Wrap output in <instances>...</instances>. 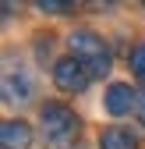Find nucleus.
I'll use <instances>...</instances> for the list:
<instances>
[{
    "label": "nucleus",
    "mask_w": 145,
    "mask_h": 149,
    "mask_svg": "<svg viewBox=\"0 0 145 149\" xmlns=\"http://www.w3.org/2000/svg\"><path fill=\"white\" fill-rule=\"evenodd\" d=\"M81 124L75 117V110H67L64 103H46L39 110V135L46 149H75Z\"/></svg>",
    "instance_id": "obj_1"
},
{
    "label": "nucleus",
    "mask_w": 145,
    "mask_h": 149,
    "mask_svg": "<svg viewBox=\"0 0 145 149\" xmlns=\"http://www.w3.org/2000/svg\"><path fill=\"white\" fill-rule=\"evenodd\" d=\"M71 57L81 61L88 68V74H106L110 71V46L103 43V36L96 32H88V29H78V32H71Z\"/></svg>",
    "instance_id": "obj_2"
},
{
    "label": "nucleus",
    "mask_w": 145,
    "mask_h": 149,
    "mask_svg": "<svg viewBox=\"0 0 145 149\" xmlns=\"http://www.w3.org/2000/svg\"><path fill=\"white\" fill-rule=\"evenodd\" d=\"M88 78H92L88 68L81 61H75V57H60L57 64H53V85H57L60 92H85Z\"/></svg>",
    "instance_id": "obj_3"
},
{
    "label": "nucleus",
    "mask_w": 145,
    "mask_h": 149,
    "mask_svg": "<svg viewBox=\"0 0 145 149\" xmlns=\"http://www.w3.org/2000/svg\"><path fill=\"white\" fill-rule=\"evenodd\" d=\"M106 110H110L113 117H124V114H131V110H138V92L128 85V82H113L110 89H106V96H103Z\"/></svg>",
    "instance_id": "obj_4"
},
{
    "label": "nucleus",
    "mask_w": 145,
    "mask_h": 149,
    "mask_svg": "<svg viewBox=\"0 0 145 149\" xmlns=\"http://www.w3.org/2000/svg\"><path fill=\"white\" fill-rule=\"evenodd\" d=\"M0 142H4V149H28L32 128L25 121H4V128H0Z\"/></svg>",
    "instance_id": "obj_5"
},
{
    "label": "nucleus",
    "mask_w": 145,
    "mask_h": 149,
    "mask_svg": "<svg viewBox=\"0 0 145 149\" xmlns=\"http://www.w3.org/2000/svg\"><path fill=\"white\" fill-rule=\"evenodd\" d=\"M99 149H138V139L128 128H106L99 135Z\"/></svg>",
    "instance_id": "obj_6"
},
{
    "label": "nucleus",
    "mask_w": 145,
    "mask_h": 149,
    "mask_svg": "<svg viewBox=\"0 0 145 149\" xmlns=\"http://www.w3.org/2000/svg\"><path fill=\"white\" fill-rule=\"evenodd\" d=\"M4 96H7V103H25V100L32 96V89H28L25 78L18 82L14 74H7V78H4Z\"/></svg>",
    "instance_id": "obj_7"
},
{
    "label": "nucleus",
    "mask_w": 145,
    "mask_h": 149,
    "mask_svg": "<svg viewBox=\"0 0 145 149\" xmlns=\"http://www.w3.org/2000/svg\"><path fill=\"white\" fill-rule=\"evenodd\" d=\"M128 64H131V71H138L142 78H145V43H138V46L131 50V57H128Z\"/></svg>",
    "instance_id": "obj_8"
},
{
    "label": "nucleus",
    "mask_w": 145,
    "mask_h": 149,
    "mask_svg": "<svg viewBox=\"0 0 145 149\" xmlns=\"http://www.w3.org/2000/svg\"><path fill=\"white\" fill-rule=\"evenodd\" d=\"M35 7H39L43 14H46V11H50V14H57V11H71V4H60V0H39Z\"/></svg>",
    "instance_id": "obj_9"
},
{
    "label": "nucleus",
    "mask_w": 145,
    "mask_h": 149,
    "mask_svg": "<svg viewBox=\"0 0 145 149\" xmlns=\"http://www.w3.org/2000/svg\"><path fill=\"white\" fill-rule=\"evenodd\" d=\"M138 121H142V124H145V96H142V100H138Z\"/></svg>",
    "instance_id": "obj_10"
}]
</instances>
